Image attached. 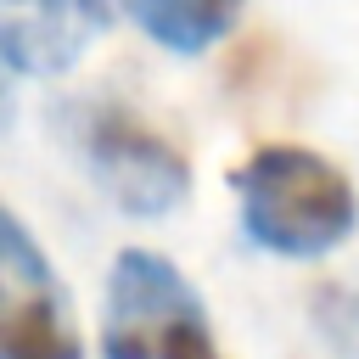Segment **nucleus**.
Segmentation results:
<instances>
[{
    "label": "nucleus",
    "mask_w": 359,
    "mask_h": 359,
    "mask_svg": "<svg viewBox=\"0 0 359 359\" xmlns=\"http://www.w3.org/2000/svg\"><path fill=\"white\" fill-rule=\"evenodd\" d=\"M50 123H56L62 146L95 174V185L123 213L163 219L174 202H185V191H191L185 151L174 140H163L151 123H140L129 107L67 95V101L50 107Z\"/></svg>",
    "instance_id": "f03ea898"
},
{
    "label": "nucleus",
    "mask_w": 359,
    "mask_h": 359,
    "mask_svg": "<svg viewBox=\"0 0 359 359\" xmlns=\"http://www.w3.org/2000/svg\"><path fill=\"white\" fill-rule=\"evenodd\" d=\"M309 314H314V325L325 331V342H331L337 359H359V292H348V286H320L314 303H309Z\"/></svg>",
    "instance_id": "0eeeda50"
},
{
    "label": "nucleus",
    "mask_w": 359,
    "mask_h": 359,
    "mask_svg": "<svg viewBox=\"0 0 359 359\" xmlns=\"http://www.w3.org/2000/svg\"><path fill=\"white\" fill-rule=\"evenodd\" d=\"M123 6L163 50H180V56L219 45L241 17V0H123Z\"/></svg>",
    "instance_id": "423d86ee"
},
{
    "label": "nucleus",
    "mask_w": 359,
    "mask_h": 359,
    "mask_svg": "<svg viewBox=\"0 0 359 359\" xmlns=\"http://www.w3.org/2000/svg\"><path fill=\"white\" fill-rule=\"evenodd\" d=\"M236 196L247 236L280 258H320L359 224L348 174L309 146H258L236 168Z\"/></svg>",
    "instance_id": "f257e3e1"
},
{
    "label": "nucleus",
    "mask_w": 359,
    "mask_h": 359,
    "mask_svg": "<svg viewBox=\"0 0 359 359\" xmlns=\"http://www.w3.org/2000/svg\"><path fill=\"white\" fill-rule=\"evenodd\" d=\"M101 359H224V353L191 280L168 258L129 247L112 258L107 275Z\"/></svg>",
    "instance_id": "7ed1b4c3"
},
{
    "label": "nucleus",
    "mask_w": 359,
    "mask_h": 359,
    "mask_svg": "<svg viewBox=\"0 0 359 359\" xmlns=\"http://www.w3.org/2000/svg\"><path fill=\"white\" fill-rule=\"evenodd\" d=\"M118 0H0V62L17 79L67 73L107 28Z\"/></svg>",
    "instance_id": "39448f33"
},
{
    "label": "nucleus",
    "mask_w": 359,
    "mask_h": 359,
    "mask_svg": "<svg viewBox=\"0 0 359 359\" xmlns=\"http://www.w3.org/2000/svg\"><path fill=\"white\" fill-rule=\"evenodd\" d=\"M0 359H84L62 280L17 213L0 219Z\"/></svg>",
    "instance_id": "20e7f679"
}]
</instances>
